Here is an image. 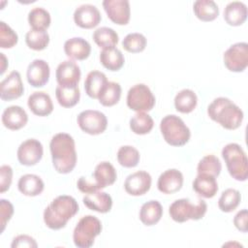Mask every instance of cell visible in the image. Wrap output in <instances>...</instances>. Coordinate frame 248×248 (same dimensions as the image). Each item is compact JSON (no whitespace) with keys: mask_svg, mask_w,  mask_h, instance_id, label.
<instances>
[{"mask_svg":"<svg viewBox=\"0 0 248 248\" xmlns=\"http://www.w3.org/2000/svg\"><path fill=\"white\" fill-rule=\"evenodd\" d=\"M52 165L59 173L71 172L77 165L76 144L72 136L67 133L54 135L49 143Z\"/></svg>","mask_w":248,"mask_h":248,"instance_id":"obj_1","label":"cell"},{"mask_svg":"<svg viewBox=\"0 0 248 248\" xmlns=\"http://www.w3.org/2000/svg\"><path fill=\"white\" fill-rule=\"evenodd\" d=\"M78 211V202L71 196L56 197L44 211V222L51 230L64 228L68 221Z\"/></svg>","mask_w":248,"mask_h":248,"instance_id":"obj_2","label":"cell"},{"mask_svg":"<svg viewBox=\"0 0 248 248\" xmlns=\"http://www.w3.org/2000/svg\"><path fill=\"white\" fill-rule=\"evenodd\" d=\"M208 116L227 130L237 129L243 120V111L229 98L218 97L207 108Z\"/></svg>","mask_w":248,"mask_h":248,"instance_id":"obj_3","label":"cell"},{"mask_svg":"<svg viewBox=\"0 0 248 248\" xmlns=\"http://www.w3.org/2000/svg\"><path fill=\"white\" fill-rule=\"evenodd\" d=\"M222 157L230 175L237 181L248 178V159L242 147L234 142L228 143L222 149Z\"/></svg>","mask_w":248,"mask_h":248,"instance_id":"obj_4","label":"cell"},{"mask_svg":"<svg viewBox=\"0 0 248 248\" xmlns=\"http://www.w3.org/2000/svg\"><path fill=\"white\" fill-rule=\"evenodd\" d=\"M160 130L166 142L171 146H182L189 141L191 137L190 129L180 117L174 114L163 117Z\"/></svg>","mask_w":248,"mask_h":248,"instance_id":"obj_5","label":"cell"},{"mask_svg":"<svg viewBox=\"0 0 248 248\" xmlns=\"http://www.w3.org/2000/svg\"><path fill=\"white\" fill-rule=\"evenodd\" d=\"M206 202L202 200H199L198 202L194 204L189 199H179L170 205L169 213L173 221L183 223L188 220L202 219L206 213Z\"/></svg>","mask_w":248,"mask_h":248,"instance_id":"obj_6","label":"cell"},{"mask_svg":"<svg viewBox=\"0 0 248 248\" xmlns=\"http://www.w3.org/2000/svg\"><path fill=\"white\" fill-rule=\"evenodd\" d=\"M102 232L101 221L93 216H83L77 224L74 233L73 240L78 248H89L93 245L94 239Z\"/></svg>","mask_w":248,"mask_h":248,"instance_id":"obj_7","label":"cell"},{"mask_svg":"<svg viewBox=\"0 0 248 248\" xmlns=\"http://www.w3.org/2000/svg\"><path fill=\"white\" fill-rule=\"evenodd\" d=\"M154 105L155 97L147 85L138 83L129 89L127 106L130 109L137 112H145L151 110Z\"/></svg>","mask_w":248,"mask_h":248,"instance_id":"obj_8","label":"cell"},{"mask_svg":"<svg viewBox=\"0 0 248 248\" xmlns=\"http://www.w3.org/2000/svg\"><path fill=\"white\" fill-rule=\"evenodd\" d=\"M224 64L231 72H243L248 66V45L241 42L232 45L223 55Z\"/></svg>","mask_w":248,"mask_h":248,"instance_id":"obj_9","label":"cell"},{"mask_svg":"<svg viewBox=\"0 0 248 248\" xmlns=\"http://www.w3.org/2000/svg\"><path fill=\"white\" fill-rule=\"evenodd\" d=\"M78 124L81 131L89 135H100L108 126L107 116L95 109H86L78 115Z\"/></svg>","mask_w":248,"mask_h":248,"instance_id":"obj_10","label":"cell"},{"mask_svg":"<svg viewBox=\"0 0 248 248\" xmlns=\"http://www.w3.org/2000/svg\"><path fill=\"white\" fill-rule=\"evenodd\" d=\"M44 148L42 143L35 139L24 140L17 148V160L23 166H34L43 157Z\"/></svg>","mask_w":248,"mask_h":248,"instance_id":"obj_11","label":"cell"},{"mask_svg":"<svg viewBox=\"0 0 248 248\" xmlns=\"http://www.w3.org/2000/svg\"><path fill=\"white\" fill-rule=\"evenodd\" d=\"M103 7L108 17L113 23L126 25L129 22L131 9L128 0H105Z\"/></svg>","mask_w":248,"mask_h":248,"instance_id":"obj_12","label":"cell"},{"mask_svg":"<svg viewBox=\"0 0 248 248\" xmlns=\"http://www.w3.org/2000/svg\"><path fill=\"white\" fill-rule=\"evenodd\" d=\"M80 69L78 65L72 60H65L61 62L55 72V77L58 84L64 87L78 86L80 79Z\"/></svg>","mask_w":248,"mask_h":248,"instance_id":"obj_13","label":"cell"},{"mask_svg":"<svg viewBox=\"0 0 248 248\" xmlns=\"http://www.w3.org/2000/svg\"><path fill=\"white\" fill-rule=\"evenodd\" d=\"M24 91L20 74L12 71L0 83V97L3 101H12L19 98Z\"/></svg>","mask_w":248,"mask_h":248,"instance_id":"obj_14","label":"cell"},{"mask_svg":"<svg viewBox=\"0 0 248 248\" xmlns=\"http://www.w3.org/2000/svg\"><path fill=\"white\" fill-rule=\"evenodd\" d=\"M151 175L145 170H138L127 176L124 182L125 191L132 196H141L151 187Z\"/></svg>","mask_w":248,"mask_h":248,"instance_id":"obj_15","label":"cell"},{"mask_svg":"<svg viewBox=\"0 0 248 248\" xmlns=\"http://www.w3.org/2000/svg\"><path fill=\"white\" fill-rule=\"evenodd\" d=\"M101 14L96 6L83 4L78 6L74 13L75 23L84 29L96 27L101 21Z\"/></svg>","mask_w":248,"mask_h":248,"instance_id":"obj_16","label":"cell"},{"mask_svg":"<svg viewBox=\"0 0 248 248\" xmlns=\"http://www.w3.org/2000/svg\"><path fill=\"white\" fill-rule=\"evenodd\" d=\"M50 70L48 64L43 59L33 60L27 68V81L33 87H43L49 79Z\"/></svg>","mask_w":248,"mask_h":248,"instance_id":"obj_17","label":"cell"},{"mask_svg":"<svg viewBox=\"0 0 248 248\" xmlns=\"http://www.w3.org/2000/svg\"><path fill=\"white\" fill-rule=\"evenodd\" d=\"M183 185V174L176 169H170L162 172L158 178L157 187L163 194H174Z\"/></svg>","mask_w":248,"mask_h":248,"instance_id":"obj_18","label":"cell"},{"mask_svg":"<svg viewBox=\"0 0 248 248\" xmlns=\"http://www.w3.org/2000/svg\"><path fill=\"white\" fill-rule=\"evenodd\" d=\"M27 105L29 109L38 116H47L53 110V104L50 96L43 91H36L28 97Z\"/></svg>","mask_w":248,"mask_h":248,"instance_id":"obj_19","label":"cell"},{"mask_svg":"<svg viewBox=\"0 0 248 248\" xmlns=\"http://www.w3.org/2000/svg\"><path fill=\"white\" fill-rule=\"evenodd\" d=\"M28 115L19 106H11L4 109L2 113V123L10 130H19L26 125Z\"/></svg>","mask_w":248,"mask_h":248,"instance_id":"obj_20","label":"cell"},{"mask_svg":"<svg viewBox=\"0 0 248 248\" xmlns=\"http://www.w3.org/2000/svg\"><path fill=\"white\" fill-rule=\"evenodd\" d=\"M64 51L71 59L84 60L90 55L91 46L85 39L74 37L65 42Z\"/></svg>","mask_w":248,"mask_h":248,"instance_id":"obj_21","label":"cell"},{"mask_svg":"<svg viewBox=\"0 0 248 248\" xmlns=\"http://www.w3.org/2000/svg\"><path fill=\"white\" fill-rule=\"evenodd\" d=\"M82 202L86 207L100 213H107L110 211L112 206L111 197L106 192L100 191L86 194L83 197Z\"/></svg>","mask_w":248,"mask_h":248,"instance_id":"obj_22","label":"cell"},{"mask_svg":"<svg viewBox=\"0 0 248 248\" xmlns=\"http://www.w3.org/2000/svg\"><path fill=\"white\" fill-rule=\"evenodd\" d=\"M247 18V7L243 2H230L224 10V19L231 26H239Z\"/></svg>","mask_w":248,"mask_h":248,"instance_id":"obj_23","label":"cell"},{"mask_svg":"<svg viewBox=\"0 0 248 248\" xmlns=\"http://www.w3.org/2000/svg\"><path fill=\"white\" fill-rule=\"evenodd\" d=\"M193 189L197 194L203 198H213L218 191V183L216 181V177L209 174L198 173L193 182Z\"/></svg>","mask_w":248,"mask_h":248,"instance_id":"obj_24","label":"cell"},{"mask_svg":"<svg viewBox=\"0 0 248 248\" xmlns=\"http://www.w3.org/2000/svg\"><path fill=\"white\" fill-rule=\"evenodd\" d=\"M108 82V78L104 73L100 71H91L88 73L84 81L85 92L90 98L98 99Z\"/></svg>","mask_w":248,"mask_h":248,"instance_id":"obj_25","label":"cell"},{"mask_svg":"<svg viewBox=\"0 0 248 248\" xmlns=\"http://www.w3.org/2000/svg\"><path fill=\"white\" fill-rule=\"evenodd\" d=\"M17 187L19 192L24 196L35 197L40 195L44 191L45 184L40 176L32 173H27L19 178Z\"/></svg>","mask_w":248,"mask_h":248,"instance_id":"obj_26","label":"cell"},{"mask_svg":"<svg viewBox=\"0 0 248 248\" xmlns=\"http://www.w3.org/2000/svg\"><path fill=\"white\" fill-rule=\"evenodd\" d=\"M93 177L100 189H103L115 182L117 173L114 167L109 162L105 161L96 166L93 172Z\"/></svg>","mask_w":248,"mask_h":248,"instance_id":"obj_27","label":"cell"},{"mask_svg":"<svg viewBox=\"0 0 248 248\" xmlns=\"http://www.w3.org/2000/svg\"><path fill=\"white\" fill-rule=\"evenodd\" d=\"M163 215V207L158 201H149L143 203L140 210V220L145 226L157 224Z\"/></svg>","mask_w":248,"mask_h":248,"instance_id":"obj_28","label":"cell"},{"mask_svg":"<svg viewBox=\"0 0 248 248\" xmlns=\"http://www.w3.org/2000/svg\"><path fill=\"white\" fill-rule=\"evenodd\" d=\"M193 10L195 16L202 21H212L219 16V8L212 0H197Z\"/></svg>","mask_w":248,"mask_h":248,"instance_id":"obj_29","label":"cell"},{"mask_svg":"<svg viewBox=\"0 0 248 248\" xmlns=\"http://www.w3.org/2000/svg\"><path fill=\"white\" fill-rule=\"evenodd\" d=\"M100 61L106 69L115 72L123 67L125 59L118 48L110 47L105 48L100 52Z\"/></svg>","mask_w":248,"mask_h":248,"instance_id":"obj_30","label":"cell"},{"mask_svg":"<svg viewBox=\"0 0 248 248\" xmlns=\"http://www.w3.org/2000/svg\"><path fill=\"white\" fill-rule=\"evenodd\" d=\"M198 97L191 89H182L174 98V107L181 113L192 112L197 107Z\"/></svg>","mask_w":248,"mask_h":248,"instance_id":"obj_31","label":"cell"},{"mask_svg":"<svg viewBox=\"0 0 248 248\" xmlns=\"http://www.w3.org/2000/svg\"><path fill=\"white\" fill-rule=\"evenodd\" d=\"M55 96L61 107L72 108L78 103L80 92L78 86L64 87L58 85L55 89Z\"/></svg>","mask_w":248,"mask_h":248,"instance_id":"obj_32","label":"cell"},{"mask_svg":"<svg viewBox=\"0 0 248 248\" xmlns=\"http://www.w3.org/2000/svg\"><path fill=\"white\" fill-rule=\"evenodd\" d=\"M93 40L98 46L105 48L115 47L118 43L117 33L109 27H100L93 33Z\"/></svg>","mask_w":248,"mask_h":248,"instance_id":"obj_33","label":"cell"},{"mask_svg":"<svg viewBox=\"0 0 248 248\" xmlns=\"http://www.w3.org/2000/svg\"><path fill=\"white\" fill-rule=\"evenodd\" d=\"M50 21L49 13L42 7H36L28 14V22L32 29L46 30L50 25Z\"/></svg>","mask_w":248,"mask_h":248,"instance_id":"obj_34","label":"cell"},{"mask_svg":"<svg viewBox=\"0 0 248 248\" xmlns=\"http://www.w3.org/2000/svg\"><path fill=\"white\" fill-rule=\"evenodd\" d=\"M154 126L152 117L145 112H137L130 119V128L137 135L148 134Z\"/></svg>","mask_w":248,"mask_h":248,"instance_id":"obj_35","label":"cell"},{"mask_svg":"<svg viewBox=\"0 0 248 248\" xmlns=\"http://www.w3.org/2000/svg\"><path fill=\"white\" fill-rule=\"evenodd\" d=\"M241 196L238 190L229 188L225 190L218 201V206L223 212H232L233 211L240 203Z\"/></svg>","mask_w":248,"mask_h":248,"instance_id":"obj_36","label":"cell"},{"mask_svg":"<svg viewBox=\"0 0 248 248\" xmlns=\"http://www.w3.org/2000/svg\"><path fill=\"white\" fill-rule=\"evenodd\" d=\"M25 43L31 49L43 50L49 43V35L46 30L31 28L25 35Z\"/></svg>","mask_w":248,"mask_h":248,"instance_id":"obj_37","label":"cell"},{"mask_svg":"<svg viewBox=\"0 0 248 248\" xmlns=\"http://www.w3.org/2000/svg\"><path fill=\"white\" fill-rule=\"evenodd\" d=\"M121 97V86L114 81H108L98 100L101 105L105 107H112L116 105Z\"/></svg>","mask_w":248,"mask_h":248,"instance_id":"obj_38","label":"cell"},{"mask_svg":"<svg viewBox=\"0 0 248 248\" xmlns=\"http://www.w3.org/2000/svg\"><path fill=\"white\" fill-rule=\"evenodd\" d=\"M222 170V165L218 157L215 155L209 154L204 156L198 164L197 171L198 173L209 174L214 177H217Z\"/></svg>","mask_w":248,"mask_h":248,"instance_id":"obj_39","label":"cell"},{"mask_svg":"<svg viewBox=\"0 0 248 248\" xmlns=\"http://www.w3.org/2000/svg\"><path fill=\"white\" fill-rule=\"evenodd\" d=\"M140 152L134 146L124 145L117 151V161L124 168H134L140 162Z\"/></svg>","mask_w":248,"mask_h":248,"instance_id":"obj_40","label":"cell"},{"mask_svg":"<svg viewBox=\"0 0 248 248\" xmlns=\"http://www.w3.org/2000/svg\"><path fill=\"white\" fill-rule=\"evenodd\" d=\"M124 49L131 53H139L146 46V38L140 33H130L122 41Z\"/></svg>","mask_w":248,"mask_h":248,"instance_id":"obj_41","label":"cell"},{"mask_svg":"<svg viewBox=\"0 0 248 248\" xmlns=\"http://www.w3.org/2000/svg\"><path fill=\"white\" fill-rule=\"evenodd\" d=\"M17 34L4 21L0 22V47L11 48L17 44Z\"/></svg>","mask_w":248,"mask_h":248,"instance_id":"obj_42","label":"cell"},{"mask_svg":"<svg viewBox=\"0 0 248 248\" xmlns=\"http://www.w3.org/2000/svg\"><path fill=\"white\" fill-rule=\"evenodd\" d=\"M14 214V206L13 204L4 199L0 200V233H2L6 228L7 223L11 220Z\"/></svg>","mask_w":248,"mask_h":248,"instance_id":"obj_43","label":"cell"},{"mask_svg":"<svg viewBox=\"0 0 248 248\" xmlns=\"http://www.w3.org/2000/svg\"><path fill=\"white\" fill-rule=\"evenodd\" d=\"M13 180V169L9 165L0 167V192L4 193L9 190Z\"/></svg>","mask_w":248,"mask_h":248,"instance_id":"obj_44","label":"cell"},{"mask_svg":"<svg viewBox=\"0 0 248 248\" xmlns=\"http://www.w3.org/2000/svg\"><path fill=\"white\" fill-rule=\"evenodd\" d=\"M38 246L36 240L27 234H19L13 239L11 244L12 248L16 247H28V248H36Z\"/></svg>","mask_w":248,"mask_h":248,"instance_id":"obj_45","label":"cell"},{"mask_svg":"<svg viewBox=\"0 0 248 248\" xmlns=\"http://www.w3.org/2000/svg\"><path fill=\"white\" fill-rule=\"evenodd\" d=\"M77 186H78V190L84 194H90V193L100 190V187L98 186V184L96 182L89 181L84 176H80L78 178V180L77 182Z\"/></svg>","mask_w":248,"mask_h":248,"instance_id":"obj_46","label":"cell"},{"mask_svg":"<svg viewBox=\"0 0 248 248\" xmlns=\"http://www.w3.org/2000/svg\"><path fill=\"white\" fill-rule=\"evenodd\" d=\"M247 209H242L238 211L233 218V224L235 228L242 232H247Z\"/></svg>","mask_w":248,"mask_h":248,"instance_id":"obj_47","label":"cell"},{"mask_svg":"<svg viewBox=\"0 0 248 248\" xmlns=\"http://www.w3.org/2000/svg\"><path fill=\"white\" fill-rule=\"evenodd\" d=\"M0 56H1V61H2V65H1V72L0 74L3 75L4 72L6 71V68H7V65H8V60L7 58L5 57L4 53H0Z\"/></svg>","mask_w":248,"mask_h":248,"instance_id":"obj_48","label":"cell"}]
</instances>
